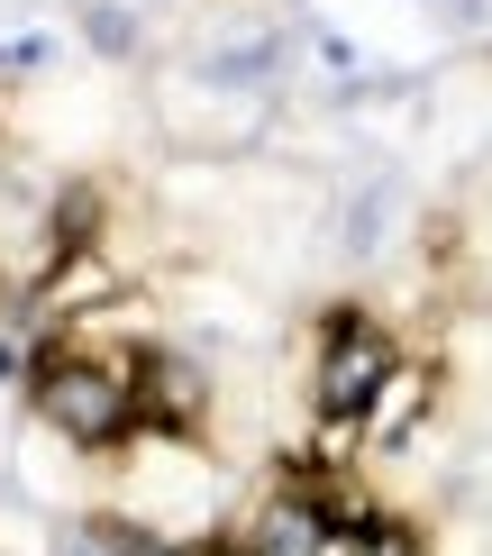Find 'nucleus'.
<instances>
[{"mask_svg": "<svg viewBox=\"0 0 492 556\" xmlns=\"http://www.w3.org/2000/svg\"><path fill=\"white\" fill-rule=\"evenodd\" d=\"M28 410L46 438H64L74 456H128L137 447V383H128V346L91 356L83 338L46 329V346H28Z\"/></svg>", "mask_w": 492, "mask_h": 556, "instance_id": "obj_1", "label": "nucleus"}, {"mask_svg": "<svg viewBox=\"0 0 492 556\" xmlns=\"http://www.w3.org/2000/svg\"><path fill=\"white\" fill-rule=\"evenodd\" d=\"M402 338L383 329L374 311L356 301H338V311L319 319V365H311V402H319V429H356L365 438V410L383 402V383L402 375Z\"/></svg>", "mask_w": 492, "mask_h": 556, "instance_id": "obj_2", "label": "nucleus"}, {"mask_svg": "<svg viewBox=\"0 0 492 556\" xmlns=\"http://www.w3.org/2000/svg\"><path fill=\"white\" fill-rule=\"evenodd\" d=\"M155 119H164V137L174 147H201V155H238V147H255L265 137V101L255 91H228V83H210V74H164L155 83Z\"/></svg>", "mask_w": 492, "mask_h": 556, "instance_id": "obj_3", "label": "nucleus"}, {"mask_svg": "<svg viewBox=\"0 0 492 556\" xmlns=\"http://www.w3.org/2000/svg\"><path fill=\"white\" fill-rule=\"evenodd\" d=\"M128 383H137V438H174L192 447L210 420V375L182 346H128Z\"/></svg>", "mask_w": 492, "mask_h": 556, "instance_id": "obj_4", "label": "nucleus"}, {"mask_svg": "<svg viewBox=\"0 0 492 556\" xmlns=\"http://www.w3.org/2000/svg\"><path fill=\"white\" fill-rule=\"evenodd\" d=\"M64 556H174V539H164L155 520H137V511H83L74 529H64Z\"/></svg>", "mask_w": 492, "mask_h": 556, "instance_id": "obj_5", "label": "nucleus"}, {"mask_svg": "<svg viewBox=\"0 0 492 556\" xmlns=\"http://www.w3.org/2000/svg\"><path fill=\"white\" fill-rule=\"evenodd\" d=\"M419 410H429V365H402V375L383 383V402L365 410V438H374V447H392V438H402Z\"/></svg>", "mask_w": 492, "mask_h": 556, "instance_id": "obj_6", "label": "nucleus"}, {"mask_svg": "<svg viewBox=\"0 0 492 556\" xmlns=\"http://www.w3.org/2000/svg\"><path fill=\"white\" fill-rule=\"evenodd\" d=\"M83 37H91V55H119V64L147 55V28H137V10H110V0H83Z\"/></svg>", "mask_w": 492, "mask_h": 556, "instance_id": "obj_7", "label": "nucleus"}, {"mask_svg": "<svg viewBox=\"0 0 492 556\" xmlns=\"http://www.w3.org/2000/svg\"><path fill=\"white\" fill-rule=\"evenodd\" d=\"M383 219H392V182H365V201L346 211V256H374L383 247Z\"/></svg>", "mask_w": 492, "mask_h": 556, "instance_id": "obj_8", "label": "nucleus"}, {"mask_svg": "<svg viewBox=\"0 0 492 556\" xmlns=\"http://www.w3.org/2000/svg\"><path fill=\"white\" fill-rule=\"evenodd\" d=\"M10 375H18V383H28V356H18V338H10V329H0V383H10Z\"/></svg>", "mask_w": 492, "mask_h": 556, "instance_id": "obj_9", "label": "nucleus"}]
</instances>
